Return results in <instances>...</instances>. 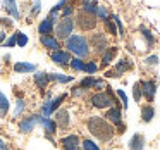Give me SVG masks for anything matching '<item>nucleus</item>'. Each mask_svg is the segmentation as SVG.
<instances>
[{
	"label": "nucleus",
	"instance_id": "nucleus-39",
	"mask_svg": "<svg viewBox=\"0 0 160 150\" xmlns=\"http://www.w3.org/2000/svg\"><path fill=\"white\" fill-rule=\"evenodd\" d=\"M141 86H139V83H134V86H132V98H134L136 102L141 100Z\"/></svg>",
	"mask_w": 160,
	"mask_h": 150
},
{
	"label": "nucleus",
	"instance_id": "nucleus-24",
	"mask_svg": "<svg viewBox=\"0 0 160 150\" xmlns=\"http://www.w3.org/2000/svg\"><path fill=\"white\" fill-rule=\"evenodd\" d=\"M48 80L67 85V83H71V81H74V76H67V74H62V73H52V74H48Z\"/></svg>",
	"mask_w": 160,
	"mask_h": 150
},
{
	"label": "nucleus",
	"instance_id": "nucleus-46",
	"mask_svg": "<svg viewBox=\"0 0 160 150\" xmlns=\"http://www.w3.org/2000/svg\"><path fill=\"white\" fill-rule=\"evenodd\" d=\"M5 38H7V35H5V31L4 29H0V45L5 42Z\"/></svg>",
	"mask_w": 160,
	"mask_h": 150
},
{
	"label": "nucleus",
	"instance_id": "nucleus-16",
	"mask_svg": "<svg viewBox=\"0 0 160 150\" xmlns=\"http://www.w3.org/2000/svg\"><path fill=\"white\" fill-rule=\"evenodd\" d=\"M2 2H4V9L7 11V14L12 16L14 21H19V19H21V14H19V9H18L16 0H2Z\"/></svg>",
	"mask_w": 160,
	"mask_h": 150
},
{
	"label": "nucleus",
	"instance_id": "nucleus-14",
	"mask_svg": "<svg viewBox=\"0 0 160 150\" xmlns=\"http://www.w3.org/2000/svg\"><path fill=\"white\" fill-rule=\"evenodd\" d=\"M105 119H107L110 124L114 126H119L122 122V111L119 105H114V107L107 109V112H105Z\"/></svg>",
	"mask_w": 160,
	"mask_h": 150
},
{
	"label": "nucleus",
	"instance_id": "nucleus-13",
	"mask_svg": "<svg viewBox=\"0 0 160 150\" xmlns=\"http://www.w3.org/2000/svg\"><path fill=\"white\" fill-rule=\"evenodd\" d=\"M40 43L43 45V49L50 50V52H55V50L62 49L60 40H57L55 35H40Z\"/></svg>",
	"mask_w": 160,
	"mask_h": 150
},
{
	"label": "nucleus",
	"instance_id": "nucleus-8",
	"mask_svg": "<svg viewBox=\"0 0 160 150\" xmlns=\"http://www.w3.org/2000/svg\"><path fill=\"white\" fill-rule=\"evenodd\" d=\"M66 98H67V93H60V95H57L53 100H45V102H43V105H42V116H43V117L52 116L53 111H57V109L60 107V104H62Z\"/></svg>",
	"mask_w": 160,
	"mask_h": 150
},
{
	"label": "nucleus",
	"instance_id": "nucleus-7",
	"mask_svg": "<svg viewBox=\"0 0 160 150\" xmlns=\"http://www.w3.org/2000/svg\"><path fill=\"white\" fill-rule=\"evenodd\" d=\"M40 121H42V116L40 114L26 116V117H22L21 121H19V131H21L22 135H29V133L35 131V128L40 124Z\"/></svg>",
	"mask_w": 160,
	"mask_h": 150
},
{
	"label": "nucleus",
	"instance_id": "nucleus-38",
	"mask_svg": "<svg viewBox=\"0 0 160 150\" xmlns=\"http://www.w3.org/2000/svg\"><path fill=\"white\" fill-rule=\"evenodd\" d=\"M72 14H74V9L71 4H66L64 9L60 11V18H72Z\"/></svg>",
	"mask_w": 160,
	"mask_h": 150
},
{
	"label": "nucleus",
	"instance_id": "nucleus-35",
	"mask_svg": "<svg viewBox=\"0 0 160 150\" xmlns=\"http://www.w3.org/2000/svg\"><path fill=\"white\" fill-rule=\"evenodd\" d=\"M40 11H42V0H33V5H31V12H29V16H31V18H36V16L40 14Z\"/></svg>",
	"mask_w": 160,
	"mask_h": 150
},
{
	"label": "nucleus",
	"instance_id": "nucleus-40",
	"mask_svg": "<svg viewBox=\"0 0 160 150\" xmlns=\"http://www.w3.org/2000/svg\"><path fill=\"white\" fill-rule=\"evenodd\" d=\"M4 47H7V49H12V47H16V33L14 35H11L9 38H5V42L2 43Z\"/></svg>",
	"mask_w": 160,
	"mask_h": 150
},
{
	"label": "nucleus",
	"instance_id": "nucleus-33",
	"mask_svg": "<svg viewBox=\"0 0 160 150\" xmlns=\"http://www.w3.org/2000/svg\"><path fill=\"white\" fill-rule=\"evenodd\" d=\"M97 71H98V64L95 62V60H88V62H84V73H88L90 76H93Z\"/></svg>",
	"mask_w": 160,
	"mask_h": 150
},
{
	"label": "nucleus",
	"instance_id": "nucleus-6",
	"mask_svg": "<svg viewBox=\"0 0 160 150\" xmlns=\"http://www.w3.org/2000/svg\"><path fill=\"white\" fill-rule=\"evenodd\" d=\"M88 42H90V47L93 49V52L97 54V55H102V54L105 52V50L108 49V38L105 33H93V35L88 38Z\"/></svg>",
	"mask_w": 160,
	"mask_h": 150
},
{
	"label": "nucleus",
	"instance_id": "nucleus-26",
	"mask_svg": "<svg viewBox=\"0 0 160 150\" xmlns=\"http://www.w3.org/2000/svg\"><path fill=\"white\" fill-rule=\"evenodd\" d=\"M97 7H98V4L95 0H81V11L88 12V14L97 16Z\"/></svg>",
	"mask_w": 160,
	"mask_h": 150
},
{
	"label": "nucleus",
	"instance_id": "nucleus-1",
	"mask_svg": "<svg viewBox=\"0 0 160 150\" xmlns=\"http://www.w3.org/2000/svg\"><path fill=\"white\" fill-rule=\"evenodd\" d=\"M86 128L93 138H97L98 142H103V143L110 142L115 135V126L110 124L105 117H100V116H91V117H88Z\"/></svg>",
	"mask_w": 160,
	"mask_h": 150
},
{
	"label": "nucleus",
	"instance_id": "nucleus-32",
	"mask_svg": "<svg viewBox=\"0 0 160 150\" xmlns=\"http://www.w3.org/2000/svg\"><path fill=\"white\" fill-rule=\"evenodd\" d=\"M95 80H97L95 76H86L84 80H81L79 86L84 88V90H91V88H95Z\"/></svg>",
	"mask_w": 160,
	"mask_h": 150
},
{
	"label": "nucleus",
	"instance_id": "nucleus-22",
	"mask_svg": "<svg viewBox=\"0 0 160 150\" xmlns=\"http://www.w3.org/2000/svg\"><path fill=\"white\" fill-rule=\"evenodd\" d=\"M35 85L38 88H47V85L50 83V80H48V74L47 73H42V71H35Z\"/></svg>",
	"mask_w": 160,
	"mask_h": 150
},
{
	"label": "nucleus",
	"instance_id": "nucleus-20",
	"mask_svg": "<svg viewBox=\"0 0 160 150\" xmlns=\"http://www.w3.org/2000/svg\"><path fill=\"white\" fill-rule=\"evenodd\" d=\"M115 55H117V47H108V49L102 54V66L107 67L108 64H112V60H114Z\"/></svg>",
	"mask_w": 160,
	"mask_h": 150
},
{
	"label": "nucleus",
	"instance_id": "nucleus-42",
	"mask_svg": "<svg viewBox=\"0 0 160 150\" xmlns=\"http://www.w3.org/2000/svg\"><path fill=\"white\" fill-rule=\"evenodd\" d=\"M117 95H119V98L122 100V107L128 109V105H129L128 102H129V100H128V95L124 93V90H117Z\"/></svg>",
	"mask_w": 160,
	"mask_h": 150
},
{
	"label": "nucleus",
	"instance_id": "nucleus-34",
	"mask_svg": "<svg viewBox=\"0 0 160 150\" xmlns=\"http://www.w3.org/2000/svg\"><path fill=\"white\" fill-rule=\"evenodd\" d=\"M29 42V38L21 31H16V45L18 47H26V43Z\"/></svg>",
	"mask_w": 160,
	"mask_h": 150
},
{
	"label": "nucleus",
	"instance_id": "nucleus-11",
	"mask_svg": "<svg viewBox=\"0 0 160 150\" xmlns=\"http://www.w3.org/2000/svg\"><path fill=\"white\" fill-rule=\"evenodd\" d=\"M53 121L57 122V129L66 131V129L71 126V114H69V111H67V109H57L55 119H53Z\"/></svg>",
	"mask_w": 160,
	"mask_h": 150
},
{
	"label": "nucleus",
	"instance_id": "nucleus-21",
	"mask_svg": "<svg viewBox=\"0 0 160 150\" xmlns=\"http://www.w3.org/2000/svg\"><path fill=\"white\" fill-rule=\"evenodd\" d=\"M155 117V109H153L152 104H146L141 107V121L143 122H150Z\"/></svg>",
	"mask_w": 160,
	"mask_h": 150
},
{
	"label": "nucleus",
	"instance_id": "nucleus-3",
	"mask_svg": "<svg viewBox=\"0 0 160 150\" xmlns=\"http://www.w3.org/2000/svg\"><path fill=\"white\" fill-rule=\"evenodd\" d=\"M107 91H97V93L91 95L90 104L93 105L95 109H110L114 105H119V100L114 97L110 86H105Z\"/></svg>",
	"mask_w": 160,
	"mask_h": 150
},
{
	"label": "nucleus",
	"instance_id": "nucleus-5",
	"mask_svg": "<svg viewBox=\"0 0 160 150\" xmlns=\"http://www.w3.org/2000/svg\"><path fill=\"white\" fill-rule=\"evenodd\" d=\"M74 23H76V26L81 31H95V28L98 24V19L95 14H88L84 11H79L76 14V18H74Z\"/></svg>",
	"mask_w": 160,
	"mask_h": 150
},
{
	"label": "nucleus",
	"instance_id": "nucleus-15",
	"mask_svg": "<svg viewBox=\"0 0 160 150\" xmlns=\"http://www.w3.org/2000/svg\"><path fill=\"white\" fill-rule=\"evenodd\" d=\"M55 24H57V19L47 16L43 21H40L38 33H40V35H53V28H55Z\"/></svg>",
	"mask_w": 160,
	"mask_h": 150
},
{
	"label": "nucleus",
	"instance_id": "nucleus-25",
	"mask_svg": "<svg viewBox=\"0 0 160 150\" xmlns=\"http://www.w3.org/2000/svg\"><path fill=\"white\" fill-rule=\"evenodd\" d=\"M14 71L16 73H35L36 66L29 62H16L14 64Z\"/></svg>",
	"mask_w": 160,
	"mask_h": 150
},
{
	"label": "nucleus",
	"instance_id": "nucleus-12",
	"mask_svg": "<svg viewBox=\"0 0 160 150\" xmlns=\"http://www.w3.org/2000/svg\"><path fill=\"white\" fill-rule=\"evenodd\" d=\"M62 150H81V140L78 135H66L60 138Z\"/></svg>",
	"mask_w": 160,
	"mask_h": 150
},
{
	"label": "nucleus",
	"instance_id": "nucleus-10",
	"mask_svg": "<svg viewBox=\"0 0 160 150\" xmlns=\"http://www.w3.org/2000/svg\"><path fill=\"white\" fill-rule=\"evenodd\" d=\"M50 59H52V62L53 64H57V66H60V67H67L69 66V62H71V54L67 52V50H55V52H50Z\"/></svg>",
	"mask_w": 160,
	"mask_h": 150
},
{
	"label": "nucleus",
	"instance_id": "nucleus-37",
	"mask_svg": "<svg viewBox=\"0 0 160 150\" xmlns=\"http://www.w3.org/2000/svg\"><path fill=\"white\" fill-rule=\"evenodd\" d=\"M110 18H112V21L115 23V26H117V33H119V36H124V26H122V23H121V18H119L117 14L110 16Z\"/></svg>",
	"mask_w": 160,
	"mask_h": 150
},
{
	"label": "nucleus",
	"instance_id": "nucleus-36",
	"mask_svg": "<svg viewBox=\"0 0 160 150\" xmlns=\"http://www.w3.org/2000/svg\"><path fill=\"white\" fill-rule=\"evenodd\" d=\"M105 28H107V31L110 33V35H119V33H117V26H115L114 21H112V18H108L107 21H105Z\"/></svg>",
	"mask_w": 160,
	"mask_h": 150
},
{
	"label": "nucleus",
	"instance_id": "nucleus-28",
	"mask_svg": "<svg viewBox=\"0 0 160 150\" xmlns=\"http://www.w3.org/2000/svg\"><path fill=\"white\" fill-rule=\"evenodd\" d=\"M69 67L76 73H81V71H84V60L79 59V57H72L69 62Z\"/></svg>",
	"mask_w": 160,
	"mask_h": 150
},
{
	"label": "nucleus",
	"instance_id": "nucleus-41",
	"mask_svg": "<svg viewBox=\"0 0 160 150\" xmlns=\"http://www.w3.org/2000/svg\"><path fill=\"white\" fill-rule=\"evenodd\" d=\"M145 64L146 66H157L158 64V55H148L145 59Z\"/></svg>",
	"mask_w": 160,
	"mask_h": 150
},
{
	"label": "nucleus",
	"instance_id": "nucleus-9",
	"mask_svg": "<svg viewBox=\"0 0 160 150\" xmlns=\"http://www.w3.org/2000/svg\"><path fill=\"white\" fill-rule=\"evenodd\" d=\"M139 86H141V95L146 98L148 104H152L155 100V93H157V81L155 80H143V81H139Z\"/></svg>",
	"mask_w": 160,
	"mask_h": 150
},
{
	"label": "nucleus",
	"instance_id": "nucleus-30",
	"mask_svg": "<svg viewBox=\"0 0 160 150\" xmlns=\"http://www.w3.org/2000/svg\"><path fill=\"white\" fill-rule=\"evenodd\" d=\"M26 111V102L22 100V98H19L18 102H16V109H14V112H12V117H21V114Z\"/></svg>",
	"mask_w": 160,
	"mask_h": 150
},
{
	"label": "nucleus",
	"instance_id": "nucleus-29",
	"mask_svg": "<svg viewBox=\"0 0 160 150\" xmlns=\"http://www.w3.org/2000/svg\"><path fill=\"white\" fill-rule=\"evenodd\" d=\"M81 150H100V147L91 138H83L81 140Z\"/></svg>",
	"mask_w": 160,
	"mask_h": 150
},
{
	"label": "nucleus",
	"instance_id": "nucleus-27",
	"mask_svg": "<svg viewBox=\"0 0 160 150\" xmlns=\"http://www.w3.org/2000/svg\"><path fill=\"white\" fill-rule=\"evenodd\" d=\"M11 109V104H9V98L5 97L2 91H0V117H5Z\"/></svg>",
	"mask_w": 160,
	"mask_h": 150
},
{
	"label": "nucleus",
	"instance_id": "nucleus-17",
	"mask_svg": "<svg viewBox=\"0 0 160 150\" xmlns=\"http://www.w3.org/2000/svg\"><path fill=\"white\" fill-rule=\"evenodd\" d=\"M131 67H132V62H131V59H128V57H124V59H121L117 64H115V67H114L115 78L122 76V74H124L126 71H129Z\"/></svg>",
	"mask_w": 160,
	"mask_h": 150
},
{
	"label": "nucleus",
	"instance_id": "nucleus-19",
	"mask_svg": "<svg viewBox=\"0 0 160 150\" xmlns=\"http://www.w3.org/2000/svg\"><path fill=\"white\" fill-rule=\"evenodd\" d=\"M40 124H42L43 131H45L47 135H55V133H57V122L53 121V119L43 117V116H42V121H40Z\"/></svg>",
	"mask_w": 160,
	"mask_h": 150
},
{
	"label": "nucleus",
	"instance_id": "nucleus-23",
	"mask_svg": "<svg viewBox=\"0 0 160 150\" xmlns=\"http://www.w3.org/2000/svg\"><path fill=\"white\" fill-rule=\"evenodd\" d=\"M139 33H141L143 40L146 42V47H148V49H152V47L155 45V36H153V33L150 31L148 28H145V26H139Z\"/></svg>",
	"mask_w": 160,
	"mask_h": 150
},
{
	"label": "nucleus",
	"instance_id": "nucleus-45",
	"mask_svg": "<svg viewBox=\"0 0 160 150\" xmlns=\"http://www.w3.org/2000/svg\"><path fill=\"white\" fill-rule=\"evenodd\" d=\"M95 88H97V90L105 88V81H103V80H95Z\"/></svg>",
	"mask_w": 160,
	"mask_h": 150
},
{
	"label": "nucleus",
	"instance_id": "nucleus-2",
	"mask_svg": "<svg viewBox=\"0 0 160 150\" xmlns=\"http://www.w3.org/2000/svg\"><path fill=\"white\" fill-rule=\"evenodd\" d=\"M66 49L69 54L79 57V59H86L91 52V47H90V42L84 35H71L69 38L66 40Z\"/></svg>",
	"mask_w": 160,
	"mask_h": 150
},
{
	"label": "nucleus",
	"instance_id": "nucleus-47",
	"mask_svg": "<svg viewBox=\"0 0 160 150\" xmlns=\"http://www.w3.org/2000/svg\"><path fill=\"white\" fill-rule=\"evenodd\" d=\"M0 150H11V148L7 147V143H5L2 138H0Z\"/></svg>",
	"mask_w": 160,
	"mask_h": 150
},
{
	"label": "nucleus",
	"instance_id": "nucleus-18",
	"mask_svg": "<svg viewBox=\"0 0 160 150\" xmlns=\"http://www.w3.org/2000/svg\"><path fill=\"white\" fill-rule=\"evenodd\" d=\"M129 150H145V136L136 133L129 140Z\"/></svg>",
	"mask_w": 160,
	"mask_h": 150
},
{
	"label": "nucleus",
	"instance_id": "nucleus-4",
	"mask_svg": "<svg viewBox=\"0 0 160 150\" xmlns=\"http://www.w3.org/2000/svg\"><path fill=\"white\" fill-rule=\"evenodd\" d=\"M74 28H76V23H74L72 18H60L57 21L55 28H53V35H55L57 40H64L66 42L74 33Z\"/></svg>",
	"mask_w": 160,
	"mask_h": 150
},
{
	"label": "nucleus",
	"instance_id": "nucleus-43",
	"mask_svg": "<svg viewBox=\"0 0 160 150\" xmlns=\"http://www.w3.org/2000/svg\"><path fill=\"white\" fill-rule=\"evenodd\" d=\"M84 93H86V90H84V88H81V86L72 88V91H71V95H72V97H83Z\"/></svg>",
	"mask_w": 160,
	"mask_h": 150
},
{
	"label": "nucleus",
	"instance_id": "nucleus-44",
	"mask_svg": "<svg viewBox=\"0 0 160 150\" xmlns=\"http://www.w3.org/2000/svg\"><path fill=\"white\" fill-rule=\"evenodd\" d=\"M12 19H9V18H0V24L2 26H5V28H12Z\"/></svg>",
	"mask_w": 160,
	"mask_h": 150
},
{
	"label": "nucleus",
	"instance_id": "nucleus-31",
	"mask_svg": "<svg viewBox=\"0 0 160 150\" xmlns=\"http://www.w3.org/2000/svg\"><path fill=\"white\" fill-rule=\"evenodd\" d=\"M110 18V14H108V9L105 7V5H98L97 7V19H100V21H107V19Z\"/></svg>",
	"mask_w": 160,
	"mask_h": 150
}]
</instances>
